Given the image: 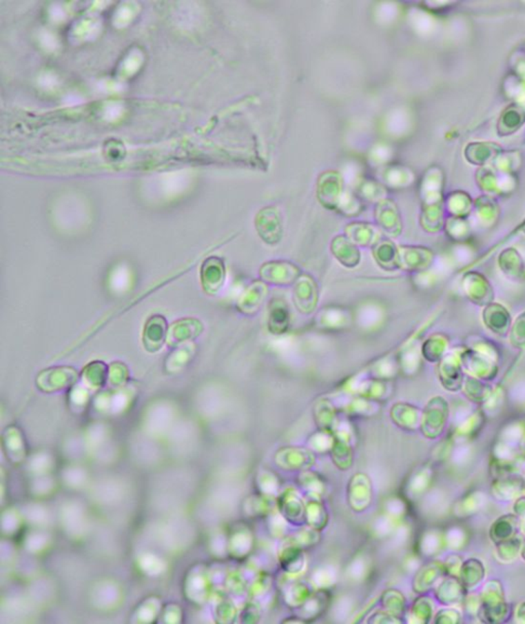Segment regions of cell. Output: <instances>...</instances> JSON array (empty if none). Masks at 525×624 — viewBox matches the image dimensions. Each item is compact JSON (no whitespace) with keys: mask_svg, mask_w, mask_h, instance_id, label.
<instances>
[{"mask_svg":"<svg viewBox=\"0 0 525 624\" xmlns=\"http://www.w3.org/2000/svg\"><path fill=\"white\" fill-rule=\"evenodd\" d=\"M482 608L478 618L485 623H503L509 621L512 615L511 605L505 600L503 585L499 580H489L483 585Z\"/></svg>","mask_w":525,"mask_h":624,"instance_id":"cell-1","label":"cell"},{"mask_svg":"<svg viewBox=\"0 0 525 624\" xmlns=\"http://www.w3.org/2000/svg\"><path fill=\"white\" fill-rule=\"evenodd\" d=\"M525 489L522 476L519 474H507L495 476L491 484V494L499 501H511L517 499Z\"/></svg>","mask_w":525,"mask_h":624,"instance_id":"cell-2","label":"cell"},{"mask_svg":"<svg viewBox=\"0 0 525 624\" xmlns=\"http://www.w3.org/2000/svg\"><path fill=\"white\" fill-rule=\"evenodd\" d=\"M447 420V407L444 401H436L435 405L430 407L424 418L423 434L429 439H436L444 430Z\"/></svg>","mask_w":525,"mask_h":624,"instance_id":"cell-3","label":"cell"},{"mask_svg":"<svg viewBox=\"0 0 525 624\" xmlns=\"http://www.w3.org/2000/svg\"><path fill=\"white\" fill-rule=\"evenodd\" d=\"M520 519L516 514H506L495 521L489 529V537L497 545L517 536Z\"/></svg>","mask_w":525,"mask_h":624,"instance_id":"cell-4","label":"cell"},{"mask_svg":"<svg viewBox=\"0 0 525 624\" xmlns=\"http://www.w3.org/2000/svg\"><path fill=\"white\" fill-rule=\"evenodd\" d=\"M468 590L459 577L447 576L436 588V598L443 605L463 602Z\"/></svg>","mask_w":525,"mask_h":624,"instance_id":"cell-5","label":"cell"},{"mask_svg":"<svg viewBox=\"0 0 525 624\" xmlns=\"http://www.w3.org/2000/svg\"><path fill=\"white\" fill-rule=\"evenodd\" d=\"M484 576L485 568L482 561L471 558L463 563L459 578L466 590L470 592L482 583Z\"/></svg>","mask_w":525,"mask_h":624,"instance_id":"cell-6","label":"cell"},{"mask_svg":"<svg viewBox=\"0 0 525 624\" xmlns=\"http://www.w3.org/2000/svg\"><path fill=\"white\" fill-rule=\"evenodd\" d=\"M442 575H445L443 563L433 562L424 567L415 579V588L419 592H428L438 582Z\"/></svg>","mask_w":525,"mask_h":624,"instance_id":"cell-7","label":"cell"},{"mask_svg":"<svg viewBox=\"0 0 525 624\" xmlns=\"http://www.w3.org/2000/svg\"><path fill=\"white\" fill-rule=\"evenodd\" d=\"M485 497L480 492H471L464 496L461 500L455 504V516L459 518H469L473 514H477L484 504Z\"/></svg>","mask_w":525,"mask_h":624,"instance_id":"cell-8","label":"cell"},{"mask_svg":"<svg viewBox=\"0 0 525 624\" xmlns=\"http://www.w3.org/2000/svg\"><path fill=\"white\" fill-rule=\"evenodd\" d=\"M495 546H497V558L502 562L508 563L515 560L516 556H518L520 550H522V540L516 536V537L497 544Z\"/></svg>","mask_w":525,"mask_h":624,"instance_id":"cell-9","label":"cell"},{"mask_svg":"<svg viewBox=\"0 0 525 624\" xmlns=\"http://www.w3.org/2000/svg\"><path fill=\"white\" fill-rule=\"evenodd\" d=\"M468 533L465 529L462 527L455 526L449 529V532L445 535V543L449 547L455 548V550H461L467 544Z\"/></svg>","mask_w":525,"mask_h":624,"instance_id":"cell-10","label":"cell"},{"mask_svg":"<svg viewBox=\"0 0 525 624\" xmlns=\"http://www.w3.org/2000/svg\"><path fill=\"white\" fill-rule=\"evenodd\" d=\"M463 603L466 614L471 617H478V613L482 608L480 594H468L467 592Z\"/></svg>","mask_w":525,"mask_h":624,"instance_id":"cell-11","label":"cell"},{"mask_svg":"<svg viewBox=\"0 0 525 624\" xmlns=\"http://www.w3.org/2000/svg\"><path fill=\"white\" fill-rule=\"evenodd\" d=\"M413 613L423 623H428L432 616V606L429 598H419L413 606Z\"/></svg>","mask_w":525,"mask_h":624,"instance_id":"cell-12","label":"cell"},{"mask_svg":"<svg viewBox=\"0 0 525 624\" xmlns=\"http://www.w3.org/2000/svg\"><path fill=\"white\" fill-rule=\"evenodd\" d=\"M463 563L461 556H457V554H451V556H447L446 560L443 563L445 575L446 576L460 577Z\"/></svg>","mask_w":525,"mask_h":624,"instance_id":"cell-13","label":"cell"},{"mask_svg":"<svg viewBox=\"0 0 525 624\" xmlns=\"http://www.w3.org/2000/svg\"><path fill=\"white\" fill-rule=\"evenodd\" d=\"M461 613L455 609H443L436 615V623L457 624L461 623Z\"/></svg>","mask_w":525,"mask_h":624,"instance_id":"cell-14","label":"cell"},{"mask_svg":"<svg viewBox=\"0 0 525 624\" xmlns=\"http://www.w3.org/2000/svg\"><path fill=\"white\" fill-rule=\"evenodd\" d=\"M514 512L519 519L525 518V496L518 497L514 503Z\"/></svg>","mask_w":525,"mask_h":624,"instance_id":"cell-15","label":"cell"},{"mask_svg":"<svg viewBox=\"0 0 525 624\" xmlns=\"http://www.w3.org/2000/svg\"><path fill=\"white\" fill-rule=\"evenodd\" d=\"M516 621L520 623H525V602L522 603V604L518 606L517 610H516Z\"/></svg>","mask_w":525,"mask_h":624,"instance_id":"cell-16","label":"cell"},{"mask_svg":"<svg viewBox=\"0 0 525 624\" xmlns=\"http://www.w3.org/2000/svg\"><path fill=\"white\" fill-rule=\"evenodd\" d=\"M520 452H522V455H525V432L524 436H522V443H520Z\"/></svg>","mask_w":525,"mask_h":624,"instance_id":"cell-17","label":"cell"},{"mask_svg":"<svg viewBox=\"0 0 525 624\" xmlns=\"http://www.w3.org/2000/svg\"><path fill=\"white\" fill-rule=\"evenodd\" d=\"M519 530L525 535V518L520 519Z\"/></svg>","mask_w":525,"mask_h":624,"instance_id":"cell-18","label":"cell"},{"mask_svg":"<svg viewBox=\"0 0 525 624\" xmlns=\"http://www.w3.org/2000/svg\"><path fill=\"white\" fill-rule=\"evenodd\" d=\"M520 554H522V558L525 561V542L524 544H522V550H520Z\"/></svg>","mask_w":525,"mask_h":624,"instance_id":"cell-19","label":"cell"},{"mask_svg":"<svg viewBox=\"0 0 525 624\" xmlns=\"http://www.w3.org/2000/svg\"><path fill=\"white\" fill-rule=\"evenodd\" d=\"M522 479H524V485H525V465L524 467V472H522Z\"/></svg>","mask_w":525,"mask_h":624,"instance_id":"cell-20","label":"cell"}]
</instances>
